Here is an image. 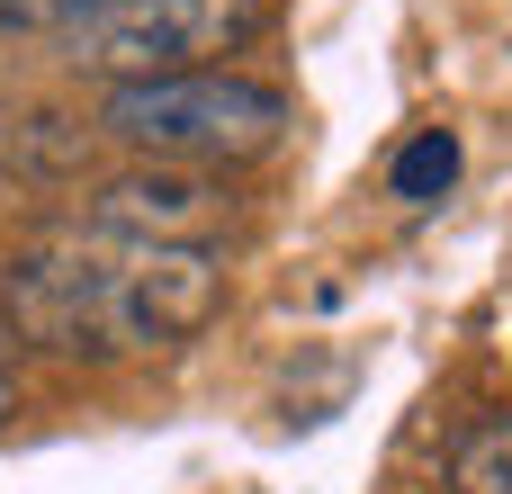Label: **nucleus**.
Instances as JSON below:
<instances>
[{
  "label": "nucleus",
  "instance_id": "nucleus-1",
  "mask_svg": "<svg viewBox=\"0 0 512 494\" xmlns=\"http://www.w3.org/2000/svg\"><path fill=\"white\" fill-rule=\"evenodd\" d=\"M0 315L9 351L27 342L54 360H144L198 342L225 315V261L189 243H117L63 225L0 270Z\"/></svg>",
  "mask_w": 512,
  "mask_h": 494
},
{
  "label": "nucleus",
  "instance_id": "nucleus-2",
  "mask_svg": "<svg viewBox=\"0 0 512 494\" xmlns=\"http://www.w3.org/2000/svg\"><path fill=\"white\" fill-rule=\"evenodd\" d=\"M297 126L288 90L279 81H252V72H171V81H117L99 99V135L126 144L135 162H189V171H216V162H261L279 153Z\"/></svg>",
  "mask_w": 512,
  "mask_h": 494
},
{
  "label": "nucleus",
  "instance_id": "nucleus-3",
  "mask_svg": "<svg viewBox=\"0 0 512 494\" xmlns=\"http://www.w3.org/2000/svg\"><path fill=\"white\" fill-rule=\"evenodd\" d=\"M279 18V0H126L117 18L81 27L72 63L117 81H171V72H225V54H243L261 27Z\"/></svg>",
  "mask_w": 512,
  "mask_h": 494
},
{
  "label": "nucleus",
  "instance_id": "nucleus-4",
  "mask_svg": "<svg viewBox=\"0 0 512 494\" xmlns=\"http://www.w3.org/2000/svg\"><path fill=\"white\" fill-rule=\"evenodd\" d=\"M90 234H117V243H189V252H216V234L234 225V189L216 171H189V162H126L90 189L81 207Z\"/></svg>",
  "mask_w": 512,
  "mask_h": 494
},
{
  "label": "nucleus",
  "instance_id": "nucleus-5",
  "mask_svg": "<svg viewBox=\"0 0 512 494\" xmlns=\"http://www.w3.org/2000/svg\"><path fill=\"white\" fill-rule=\"evenodd\" d=\"M81 162V126L36 117V108H0V171H63Z\"/></svg>",
  "mask_w": 512,
  "mask_h": 494
},
{
  "label": "nucleus",
  "instance_id": "nucleus-6",
  "mask_svg": "<svg viewBox=\"0 0 512 494\" xmlns=\"http://www.w3.org/2000/svg\"><path fill=\"white\" fill-rule=\"evenodd\" d=\"M450 494H512V414H486L450 450Z\"/></svg>",
  "mask_w": 512,
  "mask_h": 494
},
{
  "label": "nucleus",
  "instance_id": "nucleus-7",
  "mask_svg": "<svg viewBox=\"0 0 512 494\" xmlns=\"http://www.w3.org/2000/svg\"><path fill=\"white\" fill-rule=\"evenodd\" d=\"M459 180V144L441 135V126H423L405 153H396V198H441Z\"/></svg>",
  "mask_w": 512,
  "mask_h": 494
},
{
  "label": "nucleus",
  "instance_id": "nucleus-8",
  "mask_svg": "<svg viewBox=\"0 0 512 494\" xmlns=\"http://www.w3.org/2000/svg\"><path fill=\"white\" fill-rule=\"evenodd\" d=\"M117 9H126V0H0L9 27H63V36H81V27L117 18Z\"/></svg>",
  "mask_w": 512,
  "mask_h": 494
},
{
  "label": "nucleus",
  "instance_id": "nucleus-9",
  "mask_svg": "<svg viewBox=\"0 0 512 494\" xmlns=\"http://www.w3.org/2000/svg\"><path fill=\"white\" fill-rule=\"evenodd\" d=\"M18 414V351H9V333H0V423Z\"/></svg>",
  "mask_w": 512,
  "mask_h": 494
}]
</instances>
